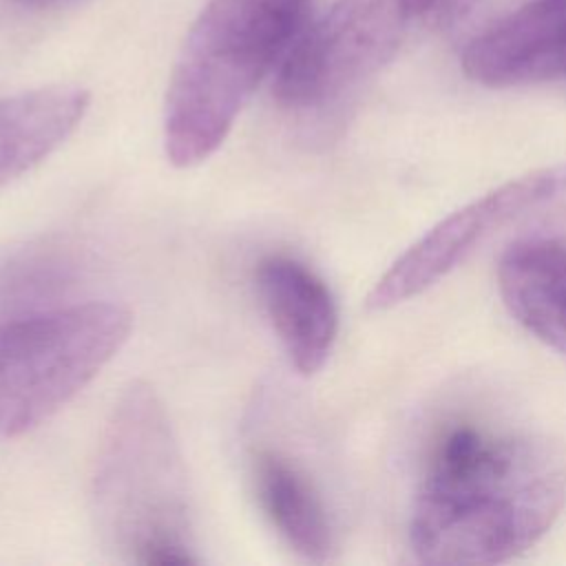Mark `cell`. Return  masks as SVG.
Here are the masks:
<instances>
[{"mask_svg":"<svg viewBox=\"0 0 566 566\" xmlns=\"http://www.w3.org/2000/svg\"><path fill=\"white\" fill-rule=\"evenodd\" d=\"M566 500L562 462L539 440L473 424L449 429L418 480L409 546L418 562H506L535 546Z\"/></svg>","mask_w":566,"mask_h":566,"instance_id":"1","label":"cell"},{"mask_svg":"<svg viewBox=\"0 0 566 566\" xmlns=\"http://www.w3.org/2000/svg\"><path fill=\"white\" fill-rule=\"evenodd\" d=\"M314 0H208L175 60L164 150L179 168L206 161L312 20Z\"/></svg>","mask_w":566,"mask_h":566,"instance_id":"2","label":"cell"},{"mask_svg":"<svg viewBox=\"0 0 566 566\" xmlns=\"http://www.w3.org/2000/svg\"><path fill=\"white\" fill-rule=\"evenodd\" d=\"M93 515L106 546L135 564H195L190 493L168 413L144 382L119 396L93 473Z\"/></svg>","mask_w":566,"mask_h":566,"instance_id":"3","label":"cell"},{"mask_svg":"<svg viewBox=\"0 0 566 566\" xmlns=\"http://www.w3.org/2000/svg\"><path fill=\"white\" fill-rule=\"evenodd\" d=\"M130 327V312L106 301L0 323V442L60 411L122 349Z\"/></svg>","mask_w":566,"mask_h":566,"instance_id":"4","label":"cell"},{"mask_svg":"<svg viewBox=\"0 0 566 566\" xmlns=\"http://www.w3.org/2000/svg\"><path fill=\"white\" fill-rule=\"evenodd\" d=\"M566 192V164L515 177L449 212L418 237L376 281L367 310H391L444 279L506 221Z\"/></svg>","mask_w":566,"mask_h":566,"instance_id":"5","label":"cell"},{"mask_svg":"<svg viewBox=\"0 0 566 566\" xmlns=\"http://www.w3.org/2000/svg\"><path fill=\"white\" fill-rule=\"evenodd\" d=\"M460 64L491 88L566 80V0L522 2L473 35Z\"/></svg>","mask_w":566,"mask_h":566,"instance_id":"6","label":"cell"},{"mask_svg":"<svg viewBox=\"0 0 566 566\" xmlns=\"http://www.w3.org/2000/svg\"><path fill=\"white\" fill-rule=\"evenodd\" d=\"M256 287L294 369L316 374L338 332V310L327 283L305 263L274 254L259 263Z\"/></svg>","mask_w":566,"mask_h":566,"instance_id":"7","label":"cell"},{"mask_svg":"<svg viewBox=\"0 0 566 566\" xmlns=\"http://www.w3.org/2000/svg\"><path fill=\"white\" fill-rule=\"evenodd\" d=\"M497 290L509 314L546 347L566 356V245L522 239L497 263Z\"/></svg>","mask_w":566,"mask_h":566,"instance_id":"8","label":"cell"},{"mask_svg":"<svg viewBox=\"0 0 566 566\" xmlns=\"http://www.w3.org/2000/svg\"><path fill=\"white\" fill-rule=\"evenodd\" d=\"M88 93L46 86L0 99V188L46 159L82 122Z\"/></svg>","mask_w":566,"mask_h":566,"instance_id":"9","label":"cell"},{"mask_svg":"<svg viewBox=\"0 0 566 566\" xmlns=\"http://www.w3.org/2000/svg\"><path fill=\"white\" fill-rule=\"evenodd\" d=\"M252 484L261 511L305 559L325 562L334 551V533L325 504L312 480L283 453L261 449L252 458Z\"/></svg>","mask_w":566,"mask_h":566,"instance_id":"10","label":"cell"},{"mask_svg":"<svg viewBox=\"0 0 566 566\" xmlns=\"http://www.w3.org/2000/svg\"><path fill=\"white\" fill-rule=\"evenodd\" d=\"M478 0H376L380 13L407 44L464 18Z\"/></svg>","mask_w":566,"mask_h":566,"instance_id":"11","label":"cell"},{"mask_svg":"<svg viewBox=\"0 0 566 566\" xmlns=\"http://www.w3.org/2000/svg\"><path fill=\"white\" fill-rule=\"evenodd\" d=\"M13 2H18V4H22V7H38V9H42V7L64 4V2H71V0H13Z\"/></svg>","mask_w":566,"mask_h":566,"instance_id":"12","label":"cell"}]
</instances>
